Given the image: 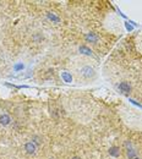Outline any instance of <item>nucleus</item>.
Here are the masks:
<instances>
[{
	"instance_id": "nucleus-1",
	"label": "nucleus",
	"mask_w": 142,
	"mask_h": 159,
	"mask_svg": "<svg viewBox=\"0 0 142 159\" xmlns=\"http://www.w3.org/2000/svg\"><path fill=\"white\" fill-rule=\"evenodd\" d=\"M80 73H81V76L83 78H86V80L93 78L96 76V71H94L93 67H91V66H83L80 70Z\"/></svg>"
},
{
	"instance_id": "nucleus-2",
	"label": "nucleus",
	"mask_w": 142,
	"mask_h": 159,
	"mask_svg": "<svg viewBox=\"0 0 142 159\" xmlns=\"http://www.w3.org/2000/svg\"><path fill=\"white\" fill-rule=\"evenodd\" d=\"M125 147H126V154H128V158L129 159H133L135 157H137V153H136V150L133 149L131 142L126 141L125 142Z\"/></svg>"
},
{
	"instance_id": "nucleus-3",
	"label": "nucleus",
	"mask_w": 142,
	"mask_h": 159,
	"mask_svg": "<svg viewBox=\"0 0 142 159\" xmlns=\"http://www.w3.org/2000/svg\"><path fill=\"white\" fill-rule=\"evenodd\" d=\"M25 150H26L27 154H36V152H37V145H36L34 142L29 141V142H27L26 145H25Z\"/></svg>"
},
{
	"instance_id": "nucleus-4",
	"label": "nucleus",
	"mask_w": 142,
	"mask_h": 159,
	"mask_svg": "<svg viewBox=\"0 0 142 159\" xmlns=\"http://www.w3.org/2000/svg\"><path fill=\"white\" fill-rule=\"evenodd\" d=\"M118 87H119V89H120L123 93H130L131 92V86L129 85L128 82H120Z\"/></svg>"
},
{
	"instance_id": "nucleus-5",
	"label": "nucleus",
	"mask_w": 142,
	"mask_h": 159,
	"mask_svg": "<svg viewBox=\"0 0 142 159\" xmlns=\"http://www.w3.org/2000/svg\"><path fill=\"white\" fill-rule=\"evenodd\" d=\"M85 38H86V41L89 42V43H97V42H98V36H97L96 33H93V32L87 33Z\"/></svg>"
},
{
	"instance_id": "nucleus-6",
	"label": "nucleus",
	"mask_w": 142,
	"mask_h": 159,
	"mask_svg": "<svg viewBox=\"0 0 142 159\" xmlns=\"http://www.w3.org/2000/svg\"><path fill=\"white\" fill-rule=\"evenodd\" d=\"M10 123H11V119H10V116L7 115V114L0 115V124H1L3 126H7Z\"/></svg>"
},
{
	"instance_id": "nucleus-7",
	"label": "nucleus",
	"mask_w": 142,
	"mask_h": 159,
	"mask_svg": "<svg viewBox=\"0 0 142 159\" xmlns=\"http://www.w3.org/2000/svg\"><path fill=\"white\" fill-rule=\"evenodd\" d=\"M108 152H109V154H110L111 157H115V158H116V157L120 155V148L116 147V146H113V147L109 148Z\"/></svg>"
},
{
	"instance_id": "nucleus-8",
	"label": "nucleus",
	"mask_w": 142,
	"mask_h": 159,
	"mask_svg": "<svg viewBox=\"0 0 142 159\" xmlns=\"http://www.w3.org/2000/svg\"><path fill=\"white\" fill-rule=\"evenodd\" d=\"M78 50H80V53H82V54H85V55H92V50L87 48L86 45H81Z\"/></svg>"
},
{
	"instance_id": "nucleus-9",
	"label": "nucleus",
	"mask_w": 142,
	"mask_h": 159,
	"mask_svg": "<svg viewBox=\"0 0 142 159\" xmlns=\"http://www.w3.org/2000/svg\"><path fill=\"white\" fill-rule=\"evenodd\" d=\"M47 16H48V19L50 20V21H53V22H55V24H58V22H60V19H59L55 14H53V12H48L47 14Z\"/></svg>"
},
{
	"instance_id": "nucleus-10",
	"label": "nucleus",
	"mask_w": 142,
	"mask_h": 159,
	"mask_svg": "<svg viewBox=\"0 0 142 159\" xmlns=\"http://www.w3.org/2000/svg\"><path fill=\"white\" fill-rule=\"evenodd\" d=\"M63 78L66 81V82H71V76H70V75L68 73V72H63Z\"/></svg>"
},
{
	"instance_id": "nucleus-11",
	"label": "nucleus",
	"mask_w": 142,
	"mask_h": 159,
	"mask_svg": "<svg viewBox=\"0 0 142 159\" xmlns=\"http://www.w3.org/2000/svg\"><path fill=\"white\" fill-rule=\"evenodd\" d=\"M71 159H81V158H80V157H76V155H75V157H72Z\"/></svg>"
},
{
	"instance_id": "nucleus-12",
	"label": "nucleus",
	"mask_w": 142,
	"mask_h": 159,
	"mask_svg": "<svg viewBox=\"0 0 142 159\" xmlns=\"http://www.w3.org/2000/svg\"><path fill=\"white\" fill-rule=\"evenodd\" d=\"M133 159H141V158H140V157L137 155V157H135V158H133Z\"/></svg>"
}]
</instances>
